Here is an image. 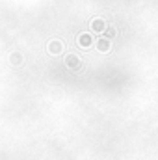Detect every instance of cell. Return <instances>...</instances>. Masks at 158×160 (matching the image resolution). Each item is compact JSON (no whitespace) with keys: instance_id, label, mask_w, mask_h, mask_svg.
<instances>
[{"instance_id":"3957f363","label":"cell","mask_w":158,"mask_h":160,"mask_svg":"<svg viewBox=\"0 0 158 160\" xmlns=\"http://www.w3.org/2000/svg\"><path fill=\"white\" fill-rule=\"evenodd\" d=\"M104 28V24H102V21H99V19H95L93 21V30H97V32H101Z\"/></svg>"},{"instance_id":"6da1fadb","label":"cell","mask_w":158,"mask_h":160,"mask_svg":"<svg viewBox=\"0 0 158 160\" xmlns=\"http://www.w3.org/2000/svg\"><path fill=\"white\" fill-rule=\"evenodd\" d=\"M78 43H80V47H89V43H91V38L87 36V34H82L78 38Z\"/></svg>"},{"instance_id":"277c9868","label":"cell","mask_w":158,"mask_h":160,"mask_svg":"<svg viewBox=\"0 0 158 160\" xmlns=\"http://www.w3.org/2000/svg\"><path fill=\"white\" fill-rule=\"evenodd\" d=\"M110 48V43L108 41H101L99 43V50H108Z\"/></svg>"},{"instance_id":"7a4b0ae2","label":"cell","mask_w":158,"mask_h":160,"mask_svg":"<svg viewBox=\"0 0 158 160\" xmlns=\"http://www.w3.org/2000/svg\"><path fill=\"white\" fill-rule=\"evenodd\" d=\"M78 63H80V60L77 56H69V58H67V65H69V67H78Z\"/></svg>"},{"instance_id":"5b68a950","label":"cell","mask_w":158,"mask_h":160,"mask_svg":"<svg viewBox=\"0 0 158 160\" xmlns=\"http://www.w3.org/2000/svg\"><path fill=\"white\" fill-rule=\"evenodd\" d=\"M58 50H62V43L58 45V43H52L50 45V52H58Z\"/></svg>"}]
</instances>
